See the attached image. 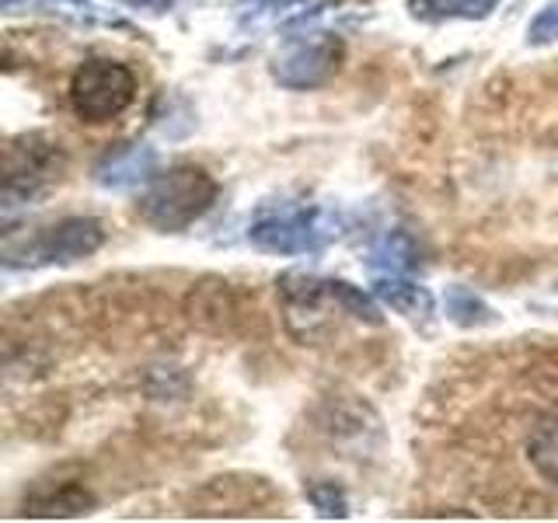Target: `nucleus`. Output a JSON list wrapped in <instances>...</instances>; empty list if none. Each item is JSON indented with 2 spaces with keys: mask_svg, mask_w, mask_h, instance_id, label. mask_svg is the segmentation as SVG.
<instances>
[{
  "mask_svg": "<svg viewBox=\"0 0 558 523\" xmlns=\"http://www.w3.org/2000/svg\"><path fill=\"white\" fill-rule=\"evenodd\" d=\"M154 174H157V150L147 144H116L95 165V182L112 192L147 185Z\"/></svg>",
  "mask_w": 558,
  "mask_h": 523,
  "instance_id": "nucleus-7",
  "label": "nucleus"
},
{
  "mask_svg": "<svg viewBox=\"0 0 558 523\" xmlns=\"http://www.w3.org/2000/svg\"><path fill=\"white\" fill-rule=\"evenodd\" d=\"M415 14H426V17H478L496 0H412Z\"/></svg>",
  "mask_w": 558,
  "mask_h": 523,
  "instance_id": "nucleus-13",
  "label": "nucleus"
},
{
  "mask_svg": "<svg viewBox=\"0 0 558 523\" xmlns=\"http://www.w3.org/2000/svg\"><path fill=\"white\" fill-rule=\"evenodd\" d=\"M217 199L214 174L199 165H171L157 171L147 182L144 196L136 203V214L154 231L179 234L196 223Z\"/></svg>",
  "mask_w": 558,
  "mask_h": 523,
  "instance_id": "nucleus-1",
  "label": "nucleus"
},
{
  "mask_svg": "<svg viewBox=\"0 0 558 523\" xmlns=\"http://www.w3.org/2000/svg\"><path fill=\"white\" fill-rule=\"evenodd\" d=\"M345 46L331 32H311L301 39H290L272 60V77L290 87V92H307V87L325 84L342 66Z\"/></svg>",
  "mask_w": 558,
  "mask_h": 523,
  "instance_id": "nucleus-5",
  "label": "nucleus"
},
{
  "mask_svg": "<svg viewBox=\"0 0 558 523\" xmlns=\"http://www.w3.org/2000/svg\"><path fill=\"white\" fill-rule=\"evenodd\" d=\"M95 506V499L84 492L81 485H60L57 492H35L32 499H25V513L28 516H77L87 513Z\"/></svg>",
  "mask_w": 558,
  "mask_h": 523,
  "instance_id": "nucleus-10",
  "label": "nucleus"
},
{
  "mask_svg": "<svg viewBox=\"0 0 558 523\" xmlns=\"http://www.w3.org/2000/svg\"><path fill=\"white\" fill-rule=\"evenodd\" d=\"M527 42L531 46H551V42H558V0H551V4L531 22Z\"/></svg>",
  "mask_w": 558,
  "mask_h": 523,
  "instance_id": "nucleus-16",
  "label": "nucleus"
},
{
  "mask_svg": "<svg viewBox=\"0 0 558 523\" xmlns=\"http://www.w3.org/2000/svg\"><path fill=\"white\" fill-rule=\"evenodd\" d=\"M66 157L46 133H25L4 150V206L28 203L60 179Z\"/></svg>",
  "mask_w": 558,
  "mask_h": 523,
  "instance_id": "nucleus-3",
  "label": "nucleus"
},
{
  "mask_svg": "<svg viewBox=\"0 0 558 523\" xmlns=\"http://www.w3.org/2000/svg\"><path fill=\"white\" fill-rule=\"evenodd\" d=\"M311 4V0H241L238 4V14L244 25H262V22H276V17H283L296 8Z\"/></svg>",
  "mask_w": 558,
  "mask_h": 523,
  "instance_id": "nucleus-15",
  "label": "nucleus"
},
{
  "mask_svg": "<svg viewBox=\"0 0 558 523\" xmlns=\"http://www.w3.org/2000/svg\"><path fill=\"white\" fill-rule=\"evenodd\" d=\"M374 296H380L391 311L405 314L409 321H426L433 314V296L426 287L412 283L405 272H380L374 279Z\"/></svg>",
  "mask_w": 558,
  "mask_h": 523,
  "instance_id": "nucleus-8",
  "label": "nucleus"
},
{
  "mask_svg": "<svg viewBox=\"0 0 558 523\" xmlns=\"http://www.w3.org/2000/svg\"><path fill=\"white\" fill-rule=\"evenodd\" d=\"M17 4V0H4V8H14Z\"/></svg>",
  "mask_w": 558,
  "mask_h": 523,
  "instance_id": "nucleus-17",
  "label": "nucleus"
},
{
  "mask_svg": "<svg viewBox=\"0 0 558 523\" xmlns=\"http://www.w3.org/2000/svg\"><path fill=\"white\" fill-rule=\"evenodd\" d=\"M70 4H84V0H70Z\"/></svg>",
  "mask_w": 558,
  "mask_h": 523,
  "instance_id": "nucleus-18",
  "label": "nucleus"
},
{
  "mask_svg": "<svg viewBox=\"0 0 558 523\" xmlns=\"http://www.w3.org/2000/svg\"><path fill=\"white\" fill-rule=\"evenodd\" d=\"M307 499H311L314 510H318V516H325V520H345L349 516L345 492L336 482H314V485H307Z\"/></svg>",
  "mask_w": 558,
  "mask_h": 523,
  "instance_id": "nucleus-14",
  "label": "nucleus"
},
{
  "mask_svg": "<svg viewBox=\"0 0 558 523\" xmlns=\"http://www.w3.org/2000/svg\"><path fill=\"white\" fill-rule=\"evenodd\" d=\"M331 238H336V227L325 220L322 209H301V206L262 214L248 231V241L255 248L272 255H307L325 248Z\"/></svg>",
  "mask_w": 558,
  "mask_h": 523,
  "instance_id": "nucleus-4",
  "label": "nucleus"
},
{
  "mask_svg": "<svg viewBox=\"0 0 558 523\" xmlns=\"http://www.w3.org/2000/svg\"><path fill=\"white\" fill-rule=\"evenodd\" d=\"M136 98V77L119 60H84L70 81V105L84 122H109L122 115Z\"/></svg>",
  "mask_w": 558,
  "mask_h": 523,
  "instance_id": "nucleus-2",
  "label": "nucleus"
},
{
  "mask_svg": "<svg viewBox=\"0 0 558 523\" xmlns=\"http://www.w3.org/2000/svg\"><path fill=\"white\" fill-rule=\"evenodd\" d=\"M105 241V231L101 223L92 220V217H66L60 223L46 227L43 234H32L25 241V258L22 266L28 262H77V258H87L101 248Z\"/></svg>",
  "mask_w": 558,
  "mask_h": 523,
  "instance_id": "nucleus-6",
  "label": "nucleus"
},
{
  "mask_svg": "<svg viewBox=\"0 0 558 523\" xmlns=\"http://www.w3.org/2000/svg\"><path fill=\"white\" fill-rule=\"evenodd\" d=\"M447 314L458 325H485V321H493V311H488L475 293L464 290V287H453L447 293Z\"/></svg>",
  "mask_w": 558,
  "mask_h": 523,
  "instance_id": "nucleus-12",
  "label": "nucleus"
},
{
  "mask_svg": "<svg viewBox=\"0 0 558 523\" xmlns=\"http://www.w3.org/2000/svg\"><path fill=\"white\" fill-rule=\"evenodd\" d=\"M374 266H380L384 272H409L418 266V248L409 234H388L380 241V248L374 252Z\"/></svg>",
  "mask_w": 558,
  "mask_h": 523,
  "instance_id": "nucleus-11",
  "label": "nucleus"
},
{
  "mask_svg": "<svg viewBox=\"0 0 558 523\" xmlns=\"http://www.w3.org/2000/svg\"><path fill=\"white\" fill-rule=\"evenodd\" d=\"M527 461L541 478L558 485V415H541L527 433Z\"/></svg>",
  "mask_w": 558,
  "mask_h": 523,
  "instance_id": "nucleus-9",
  "label": "nucleus"
}]
</instances>
